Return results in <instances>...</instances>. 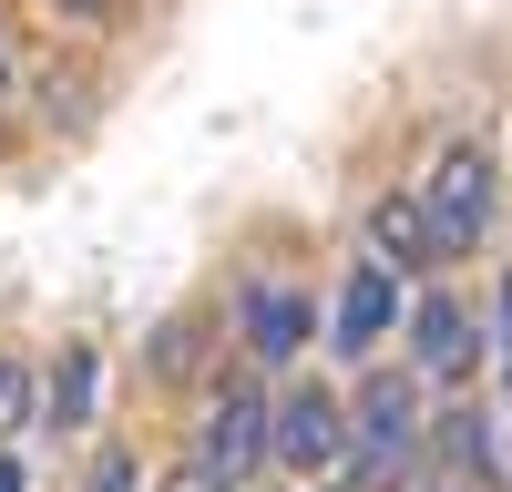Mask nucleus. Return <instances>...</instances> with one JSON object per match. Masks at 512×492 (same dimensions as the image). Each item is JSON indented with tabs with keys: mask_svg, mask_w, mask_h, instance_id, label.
I'll use <instances>...</instances> for the list:
<instances>
[{
	"mask_svg": "<svg viewBox=\"0 0 512 492\" xmlns=\"http://www.w3.org/2000/svg\"><path fill=\"white\" fill-rule=\"evenodd\" d=\"M21 421H31V369L0 359V431H21Z\"/></svg>",
	"mask_w": 512,
	"mask_h": 492,
	"instance_id": "10",
	"label": "nucleus"
},
{
	"mask_svg": "<svg viewBox=\"0 0 512 492\" xmlns=\"http://www.w3.org/2000/svg\"><path fill=\"white\" fill-rule=\"evenodd\" d=\"M308 492H318V482H308Z\"/></svg>",
	"mask_w": 512,
	"mask_h": 492,
	"instance_id": "17",
	"label": "nucleus"
},
{
	"mask_svg": "<svg viewBox=\"0 0 512 492\" xmlns=\"http://www.w3.org/2000/svg\"><path fill=\"white\" fill-rule=\"evenodd\" d=\"M0 492H31V472H21V462H0Z\"/></svg>",
	"mask_w": 512,
	"mask_h": 492,
	"instance_id": "14",
	"label": "nucleus"
},
{
	"mask_svg": "<svg viewBox=\"0 0 512 492\" xmlns=\"http://www.w3.org/2000/svg\"><path fill=\"white\" fill-rule=\"evenodd\" d=\"M267 390H226L216 410H205V482H216V492H236V482H256V462H267Z\"/></svg>",
	"mask_w": 512,
	"mask_h": 492,
	"instance_id": "4",
	"label": "nucleus"
},
{
	"mask_svg": "<svg viewBox=\"0 0 512 492\" xmlns=\"http://www.w3.org/2000/svg\"><path fill=\"white\" fill-rule=\"evenodd\" d=\"M82 492H134V462H123V451H113V462H93V482H82Z\"/></svg>",
	"mask_w": 512,
	"mask_h": 492,
	"instance_id": "11",
	"label": "nucleus"
},
{
	"mask_svg": "<svg viewBox=\"0 0 512 492\" xmlns=\"http://www.w3.org/2000/svg\"><path fill=\"white\" fill-rule=\"evenodd\" d=\"M502 380H512V277H502Z\"/></svg>",
	"mask_w": 512,
	"mask_h": 492,
	"instance_id": "12",
	"label": "nucleus"
},
{
	"mask_svg": "<svg viewBox=\"0 0 512 492\" xmlns=\"http://www.w3.org/2000/svg\"><path fill=\"white\" fill-rule=\"evenodd\" d=\"M420 216H431V246L441 257H472L482 226H492V154L482 144H451L431 164V185H420Z\"/></svg>",
	"mask_w": 512,
	"mask_h": 492,
	"instance_id": "2",
	"label": "nucleus"
},
{
	"mask_svg": "<svg viewBox=\"0 0 512 492\" xmlns=\"http://www.w3.org/2000/svg\"><path fill=\"white\" fill-rule=\"evenodd\" d=\"M93 380H103V359L93 349H62L52 359V410H41V421H52V431H93Z\"/></svg>",
	"mask_w": 512,
	"mask_h": 492,
	"instance_id": "9",
	"label": "nucleus"
},
{
	"mask_svg": "<svg viewBox=\"0 0 512 492\" xmlns=\"http://www.w3.org/2000/svg\"><path fill=\"white\" fill-rule=\"evenodd\" d=\"M236 328H246L256 359H297V349H308V298H297V287L246 277V287H236Z\"/></svg>",
	"mask_w": 512,
	"mask_h": 492,
	"instance_id": "6",
	"label": "nucleus"
},
{
	"mask_svg": "<svg viewBox=\"0 0 512 492\" xmlns=\"http://www.w3.org/2000/svg\"><path fill=\"white\" fill-rule=\"evenodd\" d=\"M431 492H461V482H431Z\"/></svg>",
	"mask_w": 512,
	"mask_h": 492,
	"instance_id": "15",
	"label": "nucleus"
},
{
	"mask_svg": "<svg viewBox=\"0 0 512 492\" xmlns=\"http://www.w3.org/2000/svg\"><path fill=\"white\" fill-rule=\"evenodd\" d=\"M410 349H420V369H431V380H461V369H472V318H461L451 298H420L410 308Z\"/></svg>",
	"mask_w": 512,
	"mask_h": 492,
	"instance_id": "8",
	"label": "nucleus"
},
{
	"mask_svg": "<svg viewBox=\"0 0 512 492\" xmlns=\"http://www.w3.org/2000/svg\"><path fill=\"white\" fill-rule=\"evenodd\" d=\"M267 462L297 472V482H318L328 462H349V410H338L328 390H287L267 410Z\"/></svg>",
	"mask_w": 512,
	"mask_h": 492,
	"instance_id": "3",
	"label": "nucleus"
},
{
	"mask_svg": "<svg viewBox=\"0 0 512 492\" xmlns=\"http://www.w3.org/2000/svg\"><path fill=\"white\" fill-rule=\"evenodd\" d=\"M369 267H441V246H431V216H420V195H379V216H369Z\"/></svg>",
	"mask_w": 512,
	"mask_h": 492,
	"instance_id": "7",
	"label": "nucleus"
},
{
	"mask_svg": "<svg viewBox=\"0 0 512 492\" xmlns=\"http://www.w3.org/2000/svg\"><path fill=\"white\" fill-rule=\"evenodd\" d=\"M62 11H72V21H103V11H113V0H62Z\"/></svg>",
	"mask_w": 512,
	"mask_h": 492,
	"instance_id": "13",
	"label": "nucleus"
},
{
	"mask_svg": "<svg viewBox=\"0 0 512 492\" xmlns=\"http://www.w3.org/2000/svg\"><path fill=\"white\" fill-rule=\"evenodd\" d=\"M0 82H11V72H0Z\"/></svg>",
	"mask_w": 512,
	"mask_h": 492,
	"instance_id": "16",
	"label": "nucleus"
},
{
	"mask_svg": "<svg viewBox=\"0 0 512 492\" xmlns=\"http://www.w3.org/2000/svg\"><path fill=\"white\" fill-rule=\"evenodd\" d=\"M410 451H420V390L410 380H369L359 421H349V492H400Z\"/></svg>",
	"mask_w": 512,
	"mask_h": 492,
	"instance_id": "1",
	"label": "nucleus"
},
{
	"mask_svg": "<svg viewBox=\"0 0 512 492\" xmlns=\"http://www.w3.org/2000/svg\"><path fill=\"white\" fill-rule=\"evenodd\" d=\"M390 308H400V298H390V267H369V257H359V267H349V287H338L328 349H338V359H369L379 339H390Z\"/></svg>",
	"mask_w": 512,
	"mask_h": 492,
	"instance_id": "5",
	"label": "nucleus"
}]
</instances>
